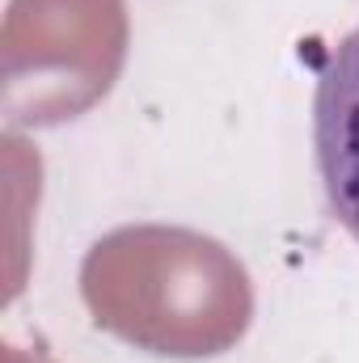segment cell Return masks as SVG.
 Segmentation results:
<instances>
[{
  "label": "cell",
  "mask_w": 359,
  "mask_h": 363,
  "mask_svg": "<svg viewBox=\"0 0 359 363\" xmlns=\"http://www.w3.org/2000/svg\"><path fill=\"white\" fill-rule=\"evenodd\" d=\"M313 157L334 220L359 245V26L326 55L317 72Z\"/></svg>",
  "instance_id": "cell-1"
}]
</instances>
